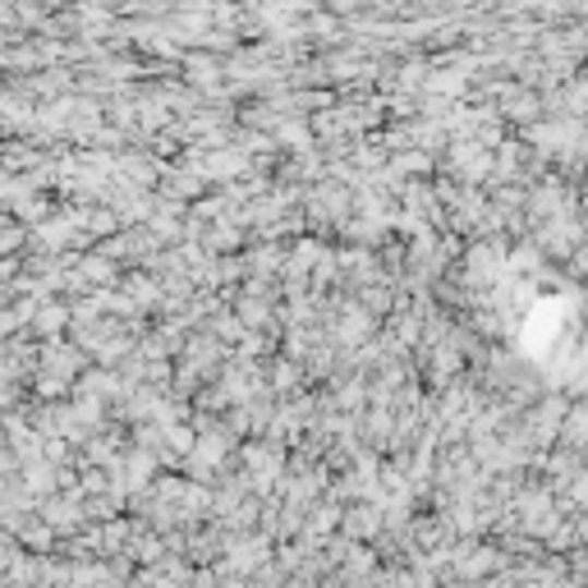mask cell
Masks as SVG:
<instances>
[{"label":"cell","mask_w":588,"mask_h":588,"mask_svg":"<svg viewBox=\"0 0 588 588\" xmlns=\"http://www.w3.org/2000/svg\"><path fill=\"white\" fill-rule=\"evenodd\" d=\"M496 106H501V116L511 120L515 134H519V129H525V124H533V120L548 116V106H542V88H525V83H519V79H515V88H511L506 97H501Z\"/></svg>","instance_id":"5"},{"label":"cell","mask_w":588,"mask_h":588,"mask_svg":"<svg viewBox=\"0 0 588 588\" xmlns=\"http://www.w3.org/2000/svg\"><path fill=\"white\" fill-rule=\"evenodd\" d=\"M286 120L280 116V106L272 97H249V101H239V124H249V129H272L276 134V124Z\"/></svg>","instance_id":"19"},{"label":"cell","mask_w":588,"mask_h":588,"mask_svg":"<svg viewBox=\"0 0 588 588\" xmlns=\"http://www.w3.org/2000/svg\"><path fill=\"white\" fill-rule=\"evenodd\" d=\"M161 157L152 147H139V143H129L120 152V161H116V176H124L129 184H139V189H157L161 184Z\"/></svg>","instance_id":"4"},{"label":"cell","mask_w":588,"mask_h":588,"mask_svg":"<svg viewBox=\"0 0 588 588\" xmlns=\"http://www.w3.org/2000/svg\"><path fill=\"white\" fill-rule=\"evenodd\" d=\"M244 176H253V157H249L244 147L226 143V147H212L207 152V180H212V189L216 184H230V180H244Z\"/></svg>","instance_id":"7"},{"label":"cell","mask_w":588,"mask_h":588,"mask_svg":"<svg viewBox=\"0 0 588 588\" xmlns=\"http://www.w3.org/2000/svg\"><path fill=\"white\" fill-rule=\"evenodd\" d=\"M143 382L147 386H157V391H170L176 386V359H147V368H143Z\"/></svg>","instance_id":"22"},{"label":"cell","mask_w":588,"mask_h":588,"mask_svg":"<svg viewBox=\"0 0 588 588\" xmlns=\"http://www.w3.org/2000/svg\"><path fill=\"white\" fill-rule=\"evenodd\" d=\"M391 161H396L405 176H437V170H442V157H432V152H423V147H405Z\"/></svg>","instance_id":"21"},{"label":"cell","mask_w":588,"mask_h":588,"mask_svg":"<svg viewBox=\"0 0 588 588\" xmlns=\"http://www.w3.org/2000/svg\"><path fill=\"white\" fill-rule=\"evenodd\" d=\"M14 533L24 538V548H28V552H41V556L60 548V533L47 525V519H41V511H37V515H28V519H24V525H19Z\"/></svg>","instance_id":"18"},{"label":"cell","mask_w":588,"mask_h":588,"mask_svg":"<svg viewBox=\"0 0 588 588\" xmlns=\"http://www.w3.org/2000/svg\"><path fill=\"white\" fill-rule=\"evenodd\" d=\"M267 377H272L276 396H299V391H309V363L290 359V355H276L267 363Z\"/></svg>","instance_id":"13"},{"label":"cell","mask_w":588,"mask_h":588,"mask_svg":"<svg viewBox=\"0 0 588 588\" xmlns=\"http://www.w3.org/2000/svg\"><path fill=\"white\" fill-rule=\"evenodd\" d=\"M382 529H386V511H382V501H350V506H345L340 533H350L355 542H373Z\"/></svg>","instance_id":"6"},{"label":"cell","mask_w":588,"mask_h":588,"mask_svg":"<svg viewBox=\"0 0 588 588\" xmlns=\"http://www.w3.org/2000/svg\"><path fill=\"white\" fill-rule=\"evenodd\" d=\"M276 143L286 152H309L317 147V129H313V116H286L276 124Z\"/></svg>","instance_id":"16"},{"label":"cell","mask_w":588,"mask_h":588,"mask_svg":"<svg viewBox=\"0 0 588 588\" xmlns=\"http://www.w3.org/2000/svg\"><path fill=\"white\" fill-rule=\"evenodd\" d=\"M556 446H571V451H588V400L575 396L571 413H565V423H561V437Z\"/></svg>","instance_id":"17"},{"label":"cell","mask_w":588,"mask_h":588,"mask_svg":"<svg viewBox=\"0 0 588 588\" xmlns=\"http://www.w3.org/2000/svg\"><path fill=\"white\" fill-rule=\"evenodd\" d=\"M203 244L221 257V253H244L249 249V230L235 221V216H221V221H212L207 235H203Z\"/></svg>","instance_id":"15"},{"label":"cell","mask_w":588,"mask_h":588,"mask_svg":"<svg viewBox=\"0 0 588 588\" xmlns=\"http://www.w3.org/2000/svg\"><path fill=\"white\" fill-rule=\"evenodd\" d=\"M340 519H345V501L326 492V496H317V501H313L309 525H303V533H299V538H309L313 548H322V542L332 538V533H340Z\"/></svg>","instance_id":"8"},{"label":"cell","mask_w":588,"mask_h":588,"mask_svg":"<svg viewBox=\"0 0 588 588\" xmlns=\"http://www.w3.org/2000/svg\"><path fill=\"white\" fill-rule=\"evenodd\" d=\"M166 199H184V203H199L203 193L212 189V180H203L199 170H184L180 161H166L161 166V184H157Z\"/></svg>","instance_id":"11"},{"label":"cell","mask_w":588,"mask_h":588,"mask_svg":"<svg viewBox=\"0 0 588 588\" xmlns=\"http://www.w3.org/2000/svg\"><path fill=\"white\" fill-rule=\"evenodd\" d=\"M579 542H584V538H579V525H575V519H565V525H561L548 542H542V548H548V552H561V556H571Z\"/></svg>","instance_id":"23"},{"label":"cell","mask_w":588,"mask_h":588,"mask_svg":"<svg viewBox=\"0 0 588 588\" xmlns=\"http://www.w3.org/2000/svg\"><path fill=\"white\" fill-rule=\"evenodd\" d=\"M226 542H230V529L221 525V519H207V525H199L189 533V561L193 565H216L226 556Z\"/></svg>","instance_id":"9"},{"label":"cell","mask_w":588,"mask_h":588,"mask_svg":"<svg viewBox=\"0 0 588 588\" xmlns=\"http://www.w3.org/2000/svg\"><path fill=\"white\" fill-rule=\"evenodd\" d=\"M496 170V147H483L478 139H451L442 152V176H455L460 184H488Z\"/></svg>","instance_id":"1"},{"label":"cell","mask_w":588,"mask_h":588,"mask_svg":"<svg viewBox=\"0 0 588 588\" xmlns=\"http://www.w3.org/2000/svg\"><path fill=\"white\" fill-rule=\"evenodd\" d=\"M571 571H575V584H588V542L571 552Z\"/></svg>","instance_id":"26"},{"label":"cell","mask_w":588,"mask_h":588,"mask_svg":"<svg viewBox=\"0 0 588 588\" xmlns=\"http://www.w3.org/2000/svg\"><path fill=\"white\" fill-rule=\"evenodd\" d=\"M70 326H74V303L64 299V295H51V299L37 309V317H33L28 332H33L37 340H51V336H70Z\"/></svg>","instance_id":"10"},{"label":"cell","mask_w":588,"mask_h":588,"mask_svg":"<svg viewBox=\"0 0 588 588\" xmlns=\"http://www.w3.org/2000/svg\"><path fill=\"white\" fill-rule=\"evenodd\" d=\"M79 272L93 280V286H120L124 280V263L120 257H111V253H101V249H88V253H79Z\"/></svg>","instance_id":"14"},{"label":"cell","mask_w":588,"mask_h":588,"mask_svg":"<svg viewBox=\"0 0 588 588\" xmlns=\"http://www.w3.org/2000/svg\"><path fill=\"white\" fill-rule=\"evenodd\" d=\"M584 290H588V280H584Z\"/></svg>","instance_id":"27"},{"label":"cell","mask_w":588,"mask_h":588,"mask_svg":"<svg viewBox=\"0 0 588 588\" xmlns=\"http://www.w3.org/2000/svg\"><path fill=\"white\" fill-rule=\"evenodd\" d=\"M199 437H203V432H199V428H193V423H176V428H170V432H166V442H170V446H176L180 455H193V446H199Z\"/></svg>","instance_id":"25"},{"label":"cell","mask_w":588,"mask_h":588,"mask_svg":"<svg viewBox=\"0 0 588 588\" xmlns=\"http://www.w3.org/2000/svg\"><path fill=\"white\" fill-rule=\"evenodd\" d=\"M28 386H33V396H41V400H70L74 396V382L51 373V368H37Z\"/></svg>","instance_id":"20"},{"label":"cell","mask_w":588,"mask_h":588,"mask_svg":"<svg viewBox=\"0 0 588 588\" xmlns=\"http://www.w3.org/2000/svg\"><path fill=\"white\" fill-rule=\"evenodd\" d=\"M455 111V101L451 97H442V93H419V116H428V120H442L446 124V116Z\"/></svg>","instance_id":"24"},{"label":"cell","mask_w":588,"mask_h":588,"mask_svg":"<svg viewBox=\"0 0 588 588\" xmlns=\"http://www.w3.org/2000/svg\"><path fill=\"white\" fill-rule=\"evenodd\" d=\"M571 405H575V396L561 386V391H542V396L525 409V419H529V432H533V446H538V451L556 446L561 423H565V413H571Z\"/></svg>","instance_id":"2"},{"label":"cell","mask_w":588,"mask_h":588,"mask_svg":"<svg viewBox=\"0 0 588 588\" xmlns=\"http://www.w3.org/2000/svg\"><path fill=\"white\" fill-rule=\"evenodd\" d=\"M377 571H382V552L373 548V542H355L345 565L336 571V584H373Z\"/></svg>","instance_id":"12"},{"label":"cell","mask_w":588,"mask_h":588,"mask_svg":"<svg viewBox=\"0 0 588 588\" xmlns=\"http://www.w3.org/2000/svg\"><path fill=\"white\" fill-rule=\"evenodd\" d=\"M41 519H47L60 538H70V533H79L83 525H88V496H83L79 488H60V492H51L47 501H41Z\"/></svg>","instance_id":"3"}]
</instances>
